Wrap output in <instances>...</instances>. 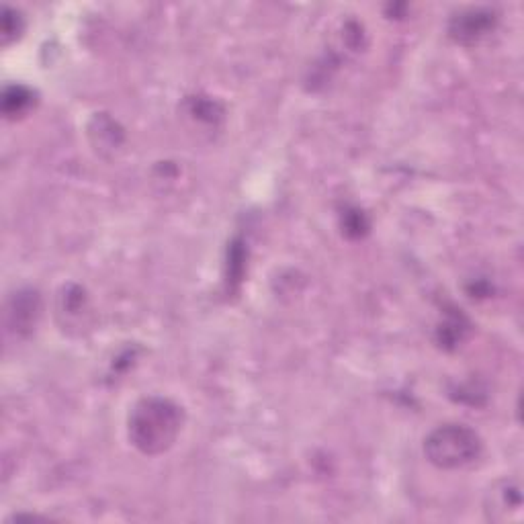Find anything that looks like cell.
<instances>
[{"instance_id": "6da1fadb", "label": "cell", "mask_w": 524, "mask_h": 524, "mask_svg": "<svg viewBox=\"0 0 524 524\" xmlns=\"http://www.w3.org/2000/svg\"><path fill=\"white\" fill-rule=\"evenodd\" d=\"M185 426V410L168 398L150 396L140 400L129 412L127 436L142 455L156 457L166 453Z\"/></svg>"}, {"instance_id": "7a4b0ae2", "label": "cell", "mask_w": 524, "mask_h": 524, "mask_svg": "<svg viewBox=\"0 0 524 524\" xmlns=\"http://www.w3.org/2000/svg\"><path fill=\"white\" fill-rule=\"evenodd\" d=\"M484 451V441L467 424H443L424 441L426 459L439 469L453 471L475 463Z\"/></svg>"}, {"instance_id": "3957f363", "label": "cell", "mask_w": 524, "mask_h": 524, "mask_svg": "<svg viewBox=\"0 0 524 524\" xmlns=\"http://www.w3.org/2000/svg\"><path fill=\"white\" fill-rule=\"evenodd\" d=\"M498 25V15L492 9H467L457 13L449 23V35L461 46H477Z\"/></svg>"}, {"instance_id": "277c9868", "label": "cell", "mask_w": 524, "mask_h": 524, "mask_svg": "<svg viewBox=\"0 0 524 524\" xmlns=\"http://www.w3.org/2000/svg\"><path fill=\"white\" fill-rule=\"evenodd\" d=\"M41 316V297L35 289H19L7 301V328L15 336H29Z\"/></svg>"}, {"instance_id": "5b68a950", "label": "cell", "mask_w": 524, "mask_h": 524, "mask_svg": "<svg viewBox=\"0 0 524 524\" xmlns=\"http://www.w3.org/2000/svg\"><path fill=\"white\" fill-rule=\"evenodd\" d=\"M520 508L522 494L514 479H502V482L494 484L484 500V512L490 522H510L518 518Z\"/></svg>"}, {"instance_id": "8992f818", "label": "cell", "mask_w": 524, "mask_h": 524, "mask_svg": "<svg viewBox=\"0 0 524 524\" xmlns=\"http://www.w3.org/2000/svg\"><path fill=\"white\" fill-rule=\"evenodd\" d=\"M56 312H58V320L62 322L64 330L66 328L68 330L70 328H82V326H86V316L91 314L89 297H86V293L76 285L64 287L62 295L58 297Z\"/></svg>"}, {"instance_id": "52a82bcc", "label": "cell", "mask_w": 524, "mask_h": 524, "mask_svg": "<svg viewBox=\"0 0 524 524\" xmlns=\"http://www.w3.org/2000/svg\"><path fill=\"white\" fill-rule=\"evenodd\" d=\"M89 138L99 152H113L123 144V129L107 113H101L89 125Z\"/></svg>"}, {"instance_id": "ba28073f", "label": "cell", "mask_w": 524, "mask_h": 524, "mask_svg": "<svg viewBox=\"0 0 524 524\" xmlns=\"http://www.w3.org/2000/svg\"><path fill=\"white\" fill-rule=\"evenodd\" d=\"M35 103V93L25 84H9L3 93V113L7 119L23 117L31 111Z\"/></svg>"}, {"instance_id": "9c48e42d", "label": "cell", "mask_w": 524, "mask_h": 524, "mask_svg": "<svg viewBox=\"0 0 524 524\" xmlns=\"http://www.w3.org/2000/svg\"><path fill=\"white\" fill-rule=\"evenodd\" d=\"M467 332H469V322L465 320V316L463 314H453V316H449L441 324V328H439V342L443 346L455 348L457 344H461L465 340Z\"/></svg>"}, {"instance_id": "30bf717a", "label": "cell", "mask_w": 524, "mask_h": 524, "mask_svg": "<svg viewBox=\"0 0 524 524\" xmlns=\"http://www.w3.org/2000/svg\"><path fill=\"white\" fill-rule=\"evenodd\" d=\"M23 31V17L19 11H13L11 7L3 9V43L9 46L11 41H15Z\"/></svg>"}]
</instances>
